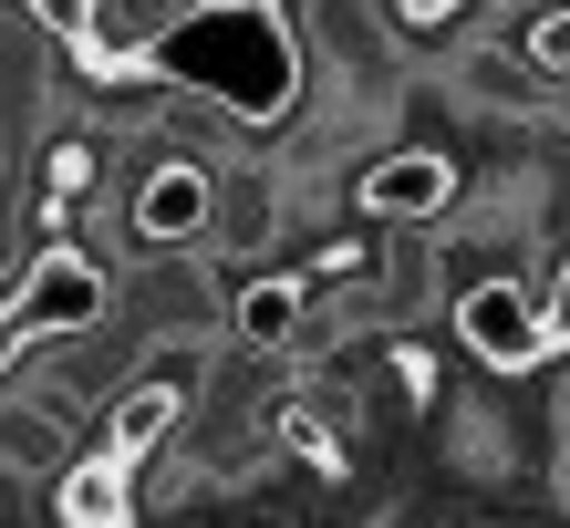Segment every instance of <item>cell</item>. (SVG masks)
<instances>
[{
	"label": "cell",
	"mask_w": 570,
	"mask_h": 528,
	"mask_svg": "<svg viewBox=\"0 0 570 528\" xmlns=\"http://www.w3.org/2000/svg\"><path fill=\"white\" fill-rule=\"evenodd\" d=\"M456 332H466V352H478L488 373H529V362L560 352V342H550V311L529 301L519 280H466V290H456Z\"/></svg>",
	"instance_id": "3"
},
{
	"label": "cell",
	"mask_w": 570,
	"mask_h": 528,
	"mask_svg": "<svg viewBox=\"0 0 570 528\" xmlns=\"http://www.w3.org/2000/svg\"><path fill=\"white\" fill-rule=\"evenodd\" d=\"M52 456H62V415H52V405H0V467L42 477Z\"/></svg>",
	"instance_id": "8"
},
{
	"label": "cell",
	"mask_w": 570,
	"mask_h": 528,
	"mask_svg": "<svg viewBox=\"0 0 570 528\" xmlns=\"http://www.w3.org/2000/svg\"><path fill=\"white\" fill-rule=\"evenodd\" d=\"M394 11H405V21H446L456 0H394Z\"/></svg>",
	"instance_id": "12"
},
{
	"label": "cell",
	"mask_w": 570,
	"mask_h": 528,
	"mask_svg": "<svg viewBox=\"0 0 570 528\" xmlns=\"http://www.w3.org/2000/svg\"><path fill=\"white\" fill-rule=\"evenodd\" d=\"M540 311H550V342H570V259H560V280H550V301H540Z\"/></svg>",
	"instance_id": "11"
},
{
	"label": "cell",
	"mask_w": 570,
	"mask_h": 528,
	"mask_svg": "<svg viewBox=\"0 0 570 528\" xmlns=\"http://www.w3.org/2000/svg\"><path fill=\"white\" fill-rule=\"evenodd\" d=\"M177 425H187V362H177V373H146V383H125V393H115V415H105V456L146 467V456L177 436Z\"/></svg>",
	"instance_id": "6"
},
{
	"label": "cell",
	"mask_w": 570,
	"mask_h": 528,
	"mask_svg": "<svg viewBox=\"0 0 570 528\" xmlns=\"http://www.w3.org/2000/svg\"><path fill=\"white\" fill-rule=\"evenodd\" d=\"M83 187H94V146H52V208L83 197Z\"/></svg>",
	"instance_id": "10"
},
{
	"label": "cell",
	"mask_w": 570,
	"mask_h": 528,
	"mask_svg": "<svg viewBox=\"0 0 570 528\" xmlns=\"http://www.w3.org/2000/svg\"><path fill=\"white\" fill-rule=\"evenodd\" d=\"M136 73L197 83V93H218L228 114L271 124V114H291V93H301V52H291V31H281L271 0H208V11H187V21L156 31V42L136 52Z\"/></svg>",
	"instance_id": "1"
},
{
	"label": "cell",
	"mask_w": 570,
	"mask_h": 528,
	"mask_svg": "<svg viewBox=\"0 0 570 528\" xmlns=\"http://www.w3.org/2000/svg\"><path fill=\"white\" fill-rule=\"evenodd\" d=\"M529 62H540V73H570V0L529 21Z\"/></svg>",
	"instance_id": "9"
},
{
	"label": "cell",
	"mask_w": 570,
	"mask_h": 528,
	"mask_svg": "<svg viewBox=\"0 0 570 528\" xmlns=\"http://www.w3.org/2000/svg\"><path fill=\"white\" fill-rule=\"evenodd\" d=\"M94 321H105V270H94L83 249H42L11 280V301H0V373H11L31 342H83Z\"/></svg>",
	"instance_id": "2"
},
{
	"label": "cell",
	"mask_w": 570,
	"mask_h": 528,
	"mask_svg": "<svg viewBox=\"0 0 570 528\" xmlns=\"http://www.w3.org/2000/svg\"><path fill=\"white\" fill-rule=\"evenodd\" d=\"M208 228H218V177L197 167V156L146 167V187H136V239L146 249H187V239H208Z\"/></svg>",
	"instance_id": "4"
},
{
	"label": "cell",
	"mask_w": 570,
	"mask_h": 528,
	"mask_svg": "<svg viewBox=\"0 0 570 528\" xmlns=\"http://www.w3.org/2000/svg\"><path fill=\"white\" fill-rule=\"evenodd\" d=\"M301 311H312V280H249L239 290V342H259V352H281L291 332H301Z\"/></svg>",
	"instance_id": "7"
},
{
	"label": "cell",
	"mask_w": 570,
	"mask_h": 528,
	"mask_svg": "<svg viewBox=\"0 0 570 528\" xmlns=\"http://www.w3.org/2000/svg\"><path fill=\"white\" fill-rule=\"evenodd\" d=\"M353 197H363V218H394V228H405V218H446L456 167H446L435 146H405V156H384V167H363Z\"/></svg>",
	"instance_id": "5"
}]
</instances>
